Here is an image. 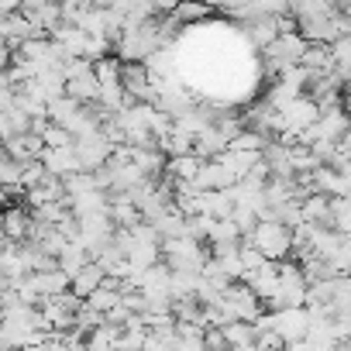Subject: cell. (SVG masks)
Instances as JSON below:
<instances>
[{"label":"cell","instance_id":"16","mask_svg":"<svg viewBox=\"0 0 351 351\" xmlns=\"http://www.w3.org/2000/svg\"><path fill=\"white\" fill-rule=\"evenodd\" d=\"M165 172L172 183H193L197 172H200V158L190 152V155H180V158H165Z\"/></svg>","mask_w":351,"mask_h":351},{"label":"cell","instance_id":"8","mask_svg":"<svg viewBox=\"0 0 351 351\" xmlns=\"http://www.w3.org/2000/svg\"><path fill=\"white\" fill-rule=\"evenodd\" d=\"M45 117H49V124H56L62 131H73V124L83 117V107L76 100H69V97H59V100H52L45 107Z\"/></svg>","mask_w":351,"mask_h":351},{"label":"cell","instance_id":"1","mask_svg":"<svg viewBox=\"0 0 351 351\" xmlns=\"http://www.w3.org/2000/svg\"><path fill=\"white\" fill-rule=\"evenodd\" d=\"M255 327H269L282 344H293V341H303L306 330H310V313L303 306H293V310H276V313H262L255 320Z\"/></svg>","mask_w":351,"mask_h":351},{"label":"cell","instance_id":"11","mask_svg":"<svg viewBox=\"0 0 351 351\" xmlns=\"http://www.w3.org/2000/svg\"><path fill=\"white\" fill-rule=\"evenodd\" d=\"M221 337H224L228 351H255V327L252 324L231 320V324L221 327Z\"/></svg>","mask_w":351,"mask_h":351},{"label":"cell","instance_id":"7","mask_svg":"<svg viewBox=\"0 0 351 351\" xmlns=\"http://www.w3.org/2000/svg\"><path fill=\"white\" fill-rule=\"evenodd\" d=\"M28 228H32L28 207H8V210H0V234H4V241L25 245L28 241Z\"/></svg>","mask_w":351,"mask_h":351},{"label":"cell","instance_id":"13","mask_svg":"<svg viewBox=\"0 0 351 351\" xmlns=\"http://www.w3.org/2000/svg\"><path fill=\"white\" fill-rule=\"evenodd\" d=\"M300 66L313 76H330L334 73V62H330V45H306L303 49V59Z\"/></svg>","mask_w":351,"mask_h":351},{"label":"cell","instance_id":"26","mask_svg":"<svg viewBox=\"0 0 351 351\" xmlns=\"http://www.w3.org/2000/svg\"><path fill=\"white\" fill-rule=\"evenodd\" d=\"M8 66H11V49L0 45V73H8Z\"/></svg>","mask_w":351,"mask_h":351},{"label":"cell","instance_id":"28","mask_svg":"<svg viewBox=\"0 0 351 351\" xmlns=\"http://www.w3.org/2000/svg\"><path fill=\"white\" fill-rule=\"evenodd\" d=\"M330 351H341V348H330Z\"/></svg>","mask_w":351,"mask_h":351},{"label":"cell","instance_id":"14","mask_svg":"<svg viewBox=\"0 0 351 351\" xmlns=\"http://www.w3.org/2000/svg\"><path fill=\"white\" fill-rule=\"evenodd\" d=\"M83 265H90V255H86V248H83L80 241H69V245L59 252V258H56V269H59L66 279H73Z\"/></svg>","mask_w":351,"mask_h":351},{"label":"cell","instance_id":"21","mask_svg":"<svg viewBox=\"0 0 351 351\" xmlns=\"http://www.w3.org/2000/svg\"><path fill=\"white\" fill-rule=\"evenodd\" d=\"M18 183H21V165L14 158H8V155H0V186L14 190Z\"/></svg>","mask_w":351,"mask_h":351},{"label":"cell","instance_id":"4","mask_svg":"<svg viewBox=\"0 0 351 351\" xmlns=\"http://www.w3.org/2000/svg\"><path fill=\"white\" fill-rule=\"evenodd\" d=\"M73 152H76V162H80V172H97V169H104L107 165V158H110V145H107V138L97 131L93 138H80V141H73Z\"/></svg>","mask_w":351,"mask_h":351},{"label":"cell","instance_id":"27","mask_svg":"<svg viewBox=\"0 0 351 351\" xmlns=\"http://www.w3.org/2000/svg\"><path fill=\"white\" fill-rule=\"evenodd\" d=\"M4 204H8V190H4V186H0V207H4Z\"/></svg>","mask_w":351,"mask_h":351},{"label":"cell","instance_id":"15","mask_svg":"<svg viewBox=\"0 0 351 351\" xmlns=\"http://www.w3.org/2000/svg\"><path fill=\"white\" fill-rule=\"evenodd\" d=\"M32 286H35L38 300H49V296H62V293H69V279H66L59 269H52V272H35V276H32Z\"/></svg>","mask_w":351,"mask_h":351},{"label":"cell","instance_id":"6","mask_svg":"<svg viewBox=\"0 0 351 351\" xmlns=\"http://www.w3.org/2000/svg\"><path fill=\"white\" fill-rule=\"evenodd\" d=\"M38 162H42L45 176H52V180H66V176L80 172V162H76L73 145H69V148H45V152L38 155Z\"/></svg>","mask_w":351,"mask_h":351},{"label":"cell","instance_id":"17","mask_svg":"<svg viewBox=\"0 0 351 351\" xmlns=\"http://www.w3.org/2000/svg\"><path fill=\"white\" fill-rule=\"evenodd\" d=\"M207 241L214 248H221V245H241V234H238V228L231 221H210L207 224Z\"/></svg>","mask_w":351,"mask_h":351},{"label":"cell","instance_id":"18","mask_svg":"<svg viewBox=\"0 0 351 351\" xmlns=\"http://www.w3.org/2000/svg\"><path fill=\"white\" fill-rule=\"evenodd\" d=\"M265 145H269V138H265V134H258V131H252V128H241V131L231 138V145H228V148H231V152H258V155H262V152H265Z\"/></svg>","mask_w":351,"mask_h":351},{"label":"cell","instance_id":"22","mask_svg":"<svg viewBox=\"0 0 351 351\" xmlns=\"http://www.w3.org/2000/svg\"><path fill=\"white\" fill-rule=\"evenodd\" d=\"M169 18L176 25H180V21H200V18H207V8L204 4H176Z\"/></svg>","mask_w":351,"mask_h":351},{"label":"cell","instance_id":"9","mask_svg":"<svg viewBox=\"0 0 351 351\" xmlns=\"http://www.w3.org/2000/svg\"><path fill=\"white\" fill-rule=\"evenodd\" d=\"M228 148V138L210 124V128H204L197 138H193V155L200 158V162H210V158H217L221 152Z\"/></svg>","mask_w":351,"mask_h":351},{"label":"cell","instance_id":"5","mask_svg":"<svg viewBox=\"0 0 351 351\" xmlns=\"http://www.w3.org/2000/svg\"><path fill=\"white\" fill-rule=\"evenodd\" d=\"M241 282L255 293V300L265 306L272 296H276V286H279V265L276 262H265V265H258L255 272H248V276H241Z\"/></svg>","mask_w":351,"mask_h":351},{"label":"cell","instance_id":"24","mask_svg":"<svg viewBox=\"0 0 351 351\" xmlns=\"http://www.w3.org/2000/svg\"><path fill=\"white\" fill-rule=\"evenodd\" d=\"M238 258H241V272H245V276H248V272H255L258 265H265V258H262L252 245H241V248H238Z\"/></svg>","mask_w":351,"mask_h":351},{"label":"cell","instance_id":"25","mask_svg":"<svg viewBox=\"0 0 351 351\" xmlns=\"http://www.w3.org/2000/svg\"><path fill=\"white\" fill-rule=\"evenodd\" d=\"M11 104H14V86H11L8 73H0V114L11 110Z\"/></svg>","mask_w":351,"mask_h":351},{"label":"cell","instance_id":"23","mask_svg":"<svg viewBox=\"0 0 351 351\" xmlns=\"http://www.w3.org/2000/svg\"><path fill=\"white\" fill-rule=\"evenodd\" d=\"M42 141H45V148H69V145H73L69 131H62V128H56V124H45Z\"/></svg>","mask_w":351,"mask_h":351},{"label":"cell","instance_id":"3","mask_svg":"<svg viewBox=\"0 0 351 351\" xmlns=\"http://www.w3.org/2000/svg\"><path fill=\"white\" fill-rule=\"evenodd\" d=\"M303 49H306V42H303L296 32H293V35H279L272 45H265V49H262V52H265V62H269V73H272V76H279L282 69L300 66Z\"/></svg>","mask_w":351,"mask_h":351},{"label":"cell","instance_id":"10","mask_svg":"<svg viewBox=\"0 0 351 351\" xmlns=\"http://www.w3.org/2000/svg\"><path fill=\"white\" fill-rule=\"evenodd\" d=\"M83 303H86V306H90L93 313H100V317H104V313H110V310H114V306L121 303V282H117V279H107V276H104V286H100L97 293H90V296H86Z\"/></svg>","mask_w":351,"mask_h":351},{"label":"cell","instance_id":"19","mask_svg":"<svg viewBox=\"0 0 351 351\" xmlns=\"http://www.w3.org/2000/svg\"><path fill=\"white\" fill-rule=\"evenodd\" d=\"M35 224H45V228H59L66 217H69V207L66 204H45V207H35L28 210Z\"/></svg>","mask_w":351,"mask_h":351},{"label":"cell","instance_id":"12","mask_svg":"<svg viewBox=\"0 0 351 351\" xmlns=\"http://www.w3.org/2000/svg\"><path fill=\"white\" fill-rule=\"evenodd\" d=\"M100 286H104V272H100L93 262H90V265H83V269L69 279V293H73L76 300H86V296H90V293H97Z\"/></svg>","mask_w":351,"mask_h":351},{"label":"cell","instance_id":"20","mask_svg":"<svg viewBox=\"0 0 351 351\" xmlns=\"http://www.w3.org/2000/svg\"><path fill=\"white\" fill-rule=\"evenodd\" d=\"M42 180H45V169H42V162L35 158V162H25L21 165V190L28 193V190H35V186H42Z\"/></svg>","mask_w":351,"mask_h":351},{"label":"cell","instance_id":"29","mask_svg":"<svg viewBox=\"0 0 351 351\" xmlns=\"http://www.w3.org/2000/svg\"><path fill=\"white\" fill-rule=\"evenodd\" d=\"M0 238H4V234H0Z\"/></svg>","mask_w":351,"mask_h":351},{"label":"cell","instance_id":"2","mask_svg":"<svg viewBox=\"0 0 351 351\" xmlns=\"http://www.w3.org/2000/svg\"><path fill=\"white\" fill-rule=\"evenodd\" d=\"M221 310L231 317V320H238V324H255L262 313H265V306L255 300V293L245 286V282H231L224 293H221Z\"/></svg>","mask_w":351,"mask_h":351}]
</instances>
